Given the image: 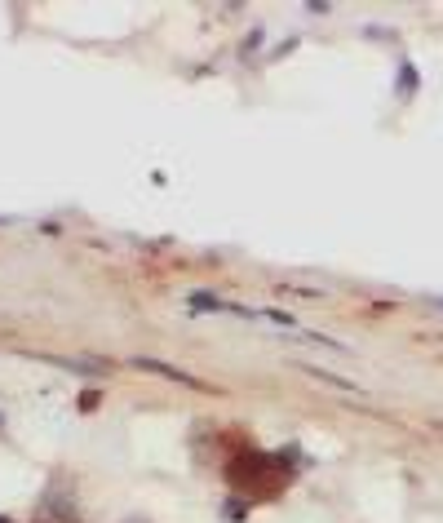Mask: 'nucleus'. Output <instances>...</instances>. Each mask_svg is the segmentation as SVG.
Wrapping results in <instances>:
<instances>
[{"label":"nucleus","instance_id":"1","mask_svg":"<svg viewBox=\"0 0 443 523\" xmlns=\"http://www.w3.org/2000/svg\"><path fill=\"white\" fill-rule=\"evenodd\" d=\"M133 368H147V373H160V377H178L182 386H200V377H191V373H182V368H173V364H160V360H138Z\"/></svg>","mask_w":443,"mask_h":523}]
</instances>
